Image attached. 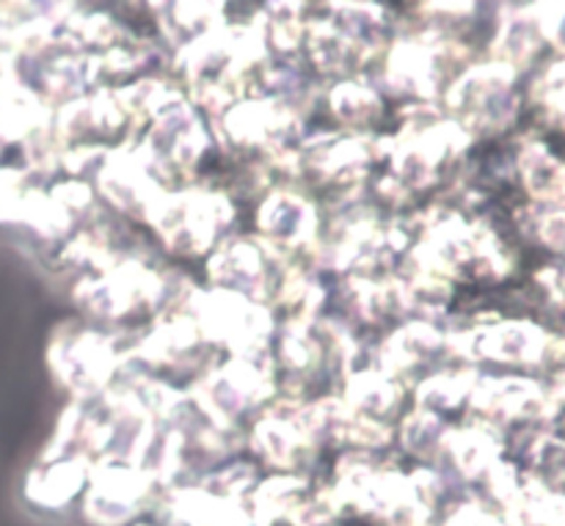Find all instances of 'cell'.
I'll list each match as a JSON object with an SVG mask.
<instances>
[{
  "mask_svg": "<svg viewBox=\"0 0 565 526\" xmlns=\"http://www.w3.org/2000/svg\"><path fill=\"white\" fill-rule=\"evenodd\" d=\"M539 235L544 237L546 246H552L555 251H565V213L541 215Z\"/></svg>",
  "mask_w": 565,
  "mask_h": 526,
  "instance_id": "7a4b0ae2",
  "label": "cell"
},
{
  "mask_svg": "<svg viewBox=\"0 0 565 526\" xmlns=\"http://www.w3.org/2000/svg\"><path fill=\"white\" fill-rule=\"evenodd\" d=\"M478 347L486 356H494L500 362L530 364L544 358L546 336L535 325L527 323H508L489 329L478 336Z\"/></svg>",
  "mask_w": 565,
  "mask_h": 526,
  "instance_id": "6da1fadb",
  "label": "cell"
}]
</instances>
